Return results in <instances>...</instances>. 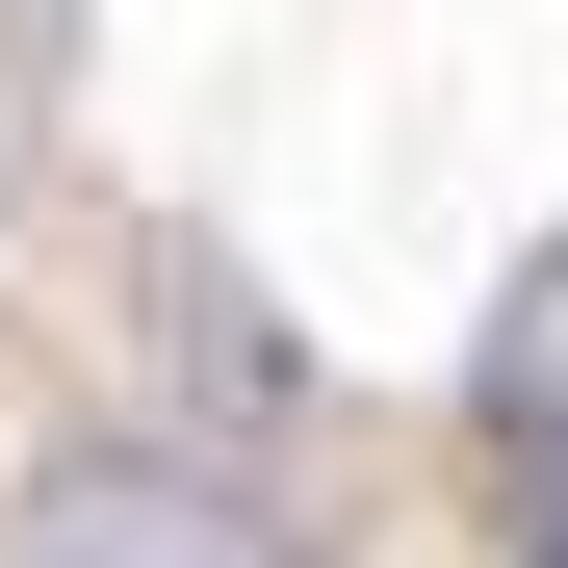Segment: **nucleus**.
<instances>
[{
	"label": "nucleus",
	"instance_id": "3",
	"mask_svg": "<svg viewBox=\"0 0 568 568\" xmlns=\"http://www.w3.org/2000/svg\"><path fill=\"white\" fill-rule=\"evenodd\" d=\"M542 568H568V491H542Z\"/></svg>",
	"mask_w": 568,
	"mask_h": 568
},
{
	"label": "nucleus",
	"instance_id": "2",
	"mask_svg": "<svg viewBox=\"0 0 568 568\" xmlns=\"http://www.w3.org/2000/svg\"><path fill=\"white\" fill-rule=\"evenodd\" d=\"M491 439L568 491V258H517V311H491Z\"/></svg>",
	"mask_w": 568,
	"mask_h": 568
},
{
	"label": "nucleus",
	"instance_id": "1",
	"mask_svg": "<svg viewBox=\"0 0 568 568\" xmlns=\"http://www.w3.org/2000/svg\"><path fill=\"white\" fill-rule=\"evenodd\" d=\"M0 568H336V542L258 465H207V439H52L27 517H0Z\"/></svg>",
	"mask_w": 568,
	"mask_h": 568
}]
</instances>
